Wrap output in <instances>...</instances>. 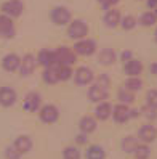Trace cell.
I'll list each match as a JSON object with an SVG mask.
<instances>
[{
  "label": "cell",
  "mask_w": 157,
  "mask_h": 159,
  "mask_svg": "<svg viewBox=\"0 0 157 159\" xmlns=\"http://www.w3.org/2000/svg\"><path fill=\"white\" fill-rule=\"evenodd\" d=\"M132 58H133V57H132V52H128V50H127V52H122V55H120V60L124 61V64H125L127 61H130Z\"/></svg>",
  "instance_id": "37"
},
{
  "label": "cell",
  "mask_w": 157,
  "mask_h": 159,
  "mask_svg": "<svg viewBox=\"0 0 157 159\" xmlns=\"http://www.w3.org/2000/svg\"><path fill=\"white\" fill-rule=\"evenodd\" d=\"M149 71H151L152 74H155V76H157V61L151 63V66H149Z\"/></svg>",
  "instance_id": "41"
},
{
  "label": "cell",
  "mask_w": 157,
  "mask_h": 159,
  "mask_svg": "<svg viewBox=\"0 0 157 159\" xmlns=\"http://www.w3.org/2000/svg\"><path fill=\"white\" fill-rule=\"evenodd\" d=\"M154 37H155V42H157V29H155V34H154Z\"/></svg>",
  "instance_id": "42"
},
{
  "label": "cell",
  "mask_w": 157,
  "mask_h": 159,
  "mask_svg": "<svg viewBox=\"0 0 157 159\" xmlns=\"http://www.w3.org/2000/svg\"><path fill=\"white\" fill-rule=\"evenodd\" d=\"M136 24H138V20L133 15H125L124 18H120V24L119 26H120L124 31H132L136 27Z\"/></svg>",
  "instance_id": "28"
},
{
  "label": "cell",
  "mask_w": 157,
  "mask_h": 159,
  "mask_svg": "<svg viewBox=\"0 0 157 159\" xmlns=\"http://www.w3.org/2000/svg\"><path fill=\"white\" fill-rule=\"evenodd\" d=\"M140 113H143V116H144L146 119H149V120H154V119H157V109H154V108H149V106H143V108L140 109Z\"/></svg>",
  "instance_id": "34"
},
{
  "label": "cell",
  "mask_w": 157,
  "mask_h": 159,
  "mask_svg": "<svg viewBox=\"0 0 157 159\" xmlns=\"http://www.w3.org/2000/svg\"><path fill=\"white\" fill-rule=\"evenodd\" d=\"M146 106L157 109V90L155 89L147 90V93H146Z\"/></svg>",
  "instance_id": "33"
},
{
  "label": "cell",
  "mask_w": 157,
  "mask_h": 159,
  "mask_svg": "<svg viewBox=\"0 0 157 159\" xmlns=\"http://www.w3.org/2000/svg\"><path fill=\"white\" fill-rule=\"evenodd\" d=\"M55 60H56V66H72L77 61V55L71 47L61 45L55 50Z\"/></svg>",
  "instance_id": "1"
},
{
  "label": "cell",
  "mask_w": 157,
  "mask_h": 159,
  "mask_svg": "<svg viewBox=\"0 0 157 159\" xmlns=\"http://www.w3.org/2000/svg\"><path fill=\"white\" fill-rule=\"evenodd\" d=\"M117 98L120 100V103L122 105H132V103L135 101V93L133 92H130V90H127L125 87H120L119 89V92H117Z\"/></svg>",
  "instance_id": "24"
},
{
  "label": "cell",
  "mask_w": 157,
  "mask_h": 159,
  "mask_svg": "<svg viewBox=\"0 0 157 159\" xmlns=\"http://www.w3.org/2000/svg\"><path fill=\"white\" fill-rule=\"evenodd\" d=\"M111 114H112V106L107 101H103V103H98L96 105V108H95V117L96 119L106 120L111 117Z\"/></svg>",
  "instance_id": "20"
},
{
  "label": "cell",
  "mask_w": 157,
  "mask_h": 159,
  "mask_svg": "<svg viewBox=\"0 0 157 159\" xmlns=\"http://www.w3.org/2000/svg\"><path fill=\"white\" fill-rule=\"evenodd\" d=\"M37 63H39L40 66H43V69L56 66V60H55V52H53V50H48V48L40 50L39 55H37Z\"/></svg>",
  "instance_id": "13"
},
{
  "label": "cell",
  "mask_w": 157,
  "mask_h": 159,
  "mask_svg": "<svg viewBox=\"0 0 157 159\" xmlns=\"http://www.w3.org/2000/svg\"><path fill=\"white\" fill-rule=\"evenodd\" d=\"M0 10L8 18H18V16H21V13L24 10V5L21 0H7V2L2 3Z\"/></svg>",
  "instance_id": "3"
},
{
  "label": "cell",
  "mask_w": 157,
  "mask_h": 159,
  "mask_svg": "<svg viewBox=\"0 0 157 159\" xmlns=\"http://www.w3.org/2000/svg\"><path fill=\"white\" fill-rule=\"evenodd\" d=\"M124 71L128 77H140V74L143 72V63L132 58L130 61H127L124 64Z\"/></svg>",
  "instance_id": "17"
},
{
  "label": "cell",
  "mask_w": 157,
  "mask_h": 159,
  "mask_svg": "<svg viewBox=\"0 0 157 159\" xmlns=\"http://www.w3.org/2000/svg\"><path fill=\"white\" fill-rule=\"evenodd\" d=\"M114 117L116 122L119 124H124L127 122L128 119H130V108H128L127 105H122V103H119V105H116L112 108V114H111Z\"/></svg>",
  "instance_id": "14"
},
{
  "label": "cell",
  "mask_w": 157,
  "mask_h": 159,
  "mask_svg": "<svg viewBox=\"0 0 157 159\" xmlns=\"http://www.w3.org/2000/svg\"><path fill=\"white\" fill-rule=\"evenodd\" d=\"M140 23L144 27H151V26L157 24V10H149V11L143 13L140 18Z\"/></svg>",
  "instance_id": "23"
},
{
  "label": "cell",
  "mask_w": 157,
  "mask_h": 159,
  "mask_svg": "<svg viewBox=\"0 0 157 159\" xmlns=\"http://www.w3.org/2000/svg\"><path fill=\"white\" fill-rule=\"evenodd\" d=\"M51 21L56 26H66L71 23V11L66 7H55L51 10Z\"/></svg>",
  "instance_id": "6"
},
{
  "label": "cell",
  "mask_w": 157,
  "mask_h": 159,
  "mask_svg": "<svg viewBox=\"0 0 157 159\" xmlns=\"http://www.w3.org/2000/svg\"><path fill=\"white\" fill-rule=\"evenodd\" d=\"M127 90H130V92H140L143 89V80L140 77H128L125 80V85H124Z\"/></svg>",
  "instance_id": "29"
},
{
  "label": "cell",
  "mask_w": 157,
  "mask_h": 159,
  "mask_svg": "<svg viewBox=\"0 0 157 159\" xmlns=\"http://www.w3.org/2000/svg\"><path fill=\"white\" fill-rule=\"evenodd\" d=\"M42 108V97L39 92H29L24 98V109L27 113H35Z\"/></svg>",
  "instance_id": "10"
},
{
  "label": "cell",
  "mask_w": 157,
  "mask_h": 159,
  "mask_svg": "<svg viewBox=\"0 0 157 159\" xmlns=\"http://www.w3.org/2000/svg\"><path fill=\"white\" fill-rule=\"evenodd\" d=\"M88 97L93 103H103L109 97V90H107V87H104V85H101V84L96 82L88 89Z\"/></svg>",
  "instance_id": "9"
},
{
  "label": "cell",
  "mask_w": 157,
  "mask_h": 159,
  "mask_svg": "<svg viewBox=\"0 0 157 159\" xmlns=\"http://www.w3.org/2000/svg\"><path fill=\"white\" fill-rule=\"evenodd\" d=\"M20 63H21V58L16 53H8L2 60V68L8 72H13L16 69H20Z\"/></svg>",
  "instance_id": "18"
},
{
  "label": "cell",
  "mask_w": 157,
  "mask_h": 159,
  "mask_svg": "<svg viewBox=\"0 0 157 159\" xmlns=\"http://www.w3.org/2000/svg\"><path fill=\"white\" fill-rule=\"evenodd\" d=\"M120 146H122V149H124L125 153H132V154H133L135 148L138 146V140H136L135 137H132V135L124 137V138H122V143H120Z\"/></svg>",
  "instance_id": "27"
},
{
  "label": "cell",
  "mask_w": 157,
  "mask_h": 159,
  "mask_svg": "<svg viewBox=\"0 0 157 159\" xmlns=\"http://www.w3.org/2000/svg\"><path fill=\"white\" fill-rule=\"evenodd\" d=\"M98 84H101V85H104V87H109V77L106 76V74L99 76L98 77Z\"/></svg>",
  "instance_id": "38"
},
{
  "label": "cell",
  "mask_w": 157,
  "mask_h": 159,
  "mask_svg": "<svg viewBox=\"0 0 157 159\" xmlns=\"http://www.w3.org/2000/svg\"><path fill=\"white\" fill-rule=\"evenodd\" d=\"M117 60V55L112 48H103L98 55V61L103 64V66H111V64H114Z\"/></svg>",
  "instance_id": "21"
},
{
  "label": "cell",
  "mask_w": 157,
  "mask_h": 159,
  "mask_svg": "<svg viewBox=\"0 0 157 159\" xmlns=\"http://www.w3.org/2000/svg\"><path fill=\"white\" fill-rule=\"evenodd\" d=\"M13 146H15V149L21 156L23 154H27L32 149V140H31L29 135H20V137L15 140V145Z\"/></svg>",
  "instance_id": "16"
},
{
  "label": "cell",
  "mask_w": 157,
  "mask_h": 159,
  "mask_svg": "<svg viewBox=\"0 0 157 159\" xmlns=\"http://www.w3.org/2000/svg\"><path fill=\"white\" fill-rule=\"evenodd\" d=\"M15 34H16V29H15L13 20L5 15H0V37L2 39H13Z\"/></svg>",
  "instance_id": "8"
},
{
  "label": "cell",
  "mask_w": 157,
  "mask_h": 159,
  "mask_svg": "<svg viewBox=\"0 0 157 159\" xmlns=\"http://www.w3.org/2000/svg\"><path fill=\"white\" fill-rule=\"evenodd\" d=\"M138 137H140V140H141L144 145L152 143L154 140L157 138V129H155L154 125H151V124H146V125H143V127L140 129Z\"/></svg>",
  "instance_id": "15"
},
{
  "label": "cell",
  "mask_w": 157,
  "mask_h": 159,
  "mask_svg": "<svg viewBox=\"0 0 157 159\" xmlns=\"http://www.w3.org/2000/svg\"><path fill=\"white\" fill-rule=\"evenodd\" d=\"M56 68V72H58V79L59 80H69L72 77V69L69 66H55Z\"/></svg>",
  "instance_id": "32"
},
{
  "label": "cell",
  "mask_w": 157,
  "mask_h": 159,
  "mask_svg": "<svg viewBox=\"0 0 157 159\" xmlns=\"http://www.w3.org/2000/svg\"><path fill=\"white\" fill-rule=\"evenodd\" d=\"M68 35L72 40H82L88 35V24L84 20H74L68 24Z\"/></svg>",
  "instance_id": "2"
},
{
  "label": "cell",
  "mask_w": 157,
  "mask_h": 159,
  "mask_svg": "<svg viewBox=\"0 0 157 159\" xmlns=\"http://www.w3.org/2000/svg\"><path fill=\"white\" fill-rule=\"evenodd\" d=\"M42 79H43V82L45 84H50V85H53V84H56V82H59V79H58V72H56V68H47V69H43V72H42Z\"/></svg>",
  "instance_id": "26"
},
{
  "label": "cell",
  "mask_w": 157,
  "mask_h": 159,
  "mask_svg": "<svg viewBox=\"0 0 157 159\" xmlns=\"http://www.w3.org/2000/svg\"><path fill=\"white\" fill-rule=\"evenodd\" d=\"M5 157L7 159H20L21 154L15 149V146H7L5 148Z\"/></svg>",
  "instance_id": "35"
},
{
  "label": "cell",
  "mask_w": 157,
  "mask_h": 159,
  "mask_svg": "<svg viewBox=\"0 0 157 159\" xmlns=\"http://www.w3.org/2000/svg\"><path fill=\"white\" fill-rule=\"evenodd\" d=\"M74 52H76V55H80V57H91L96 52V43H95V40H91L87 37V39H82V40L76 42Z\"/></svg>",
  "instance_id": "4"
},
{
  "label": "cell",
  "mask_w": 157,
  "mask_h": 159,
  "mask_svg": "<svg viewBox=\"0 0 157 159\" xmlns=\"http://www.w3.org/2000/svg\"><path fill=\"white\" fill-rule=\"evenodd\" d=\"M72 76H74V80H76V84H79V85H90V84L93 82V79H95L93 71H91L90 68H87V66L77 68L76 72H74Z\"/></svg>",
  "instance_id": "7"
},
{
  "label": "cell",
  "mask_w": 157,
  "mask_h": 159,
  "mask_svg": "<svg viewBox=\"0 0 157 159\" xmlns=\"http://www.w3.org/2000/svg\"><path fill=\"white\" fill-rule=\"evenodd\" d=\"M63 157L64 159H80V149L77 146H66L63 151Z\"/></svg>",
  "instance_id": "31"
},
{
  "label": "cell",
  "mask_w": 157,
  "mask_h": 159,
  "mask_svg": "<svg viewBox=\"0 0 157 159\" xmlns=\"http://www.w3.org/2000/svg\"><path fill=\"white\" fill-rule=\"evenodd\" d=\"M120 11L117 10V8H111V10L106 11L104 15V24L107 27H117L119 24H120Z\"/></svg>",
  "instance_id": "22"
},
{
  "label": "cell",
  "mask_w": 157,
  "mask_h": 159,
  "mask_svg": "<svg viewBox=\"0 0 157 159\" xmlns=\"http://www.w3.org/2000/svg\"><path fill=\"white\" fill-rule=\"evenodd\" d=\"M133 154H135V157L136 159H147L151 156V148L147 146V145H140L138 143V146L135 148V151H133Z\"/></svg>",
  "instance_id": "30"
},
{
  "label": "cell",
  "mask_w": 157,
  "mask_h": 159,
  "mask_svg": "<svg viewBox=\"0 0 157 159\" xmlns=\"http://www.w3.org/2000/svg\"><path fill=\"white\" fill-rule=\"evenodd\" d=\"M120 2V0H98V3L104 8V10H111V8H116V5Z\"/></svg>",
  "instance_id": "36"
},
{
  "label": "cell",
  "mask_w": 157,
  "mask_h": 159,
  "mask_svg": "<svg viewBox=\"0 0 157 159\" xmlns=\"http://www.w3.org/2000/svg\"><path fill=\"white\" fill-rule=\"evenodd\" d=\"M85 156H87V159H104V157H106V153H104L103 146H99V145H91V146L87 149Z\"/></svg>",
  "instance_id": "25"
},
{
  "label": "cell",
  "mask_w": 157,
  "mask_h": 159,
  "mask_svg": "<svg viewBox=\"0 0 157 159\" xmlns=\"http://www.w3.org/2000/svg\"><path fill=\"white\" fill-rule=\"evenodd\" d=\"M18 100V95H16V90L11 89V87H2L0 89V105L3 108H10L13 106Z\"/></svg>",
  "instance_id": "12"
},
{
  "label": "cell",
  "mask_w": 157,
  "mask_h": 159,
  "mask_svg": "<svg viewBox=\"0 0 157 159\" xmlns=\"http://www.w3.org/2000/svg\"><path fill=\"white\" fill-rule=\"evenodd\" d=\"M39 117L43 124H53L59 117V109L55 105H45L39 109Z\"/></svg>",
  "instance_id": "5"
},
{
  "label": "cell",
  "mask_w": 157,
  "mask_h": 159,
  "mask_svg": "<svg viewBox=\"0 0 157 159\" xmlns=\"http://www.w3.org/2000/svg\"><path fill=\"white\" fill-rule=\"evenodd\" d=\"M146 5L151 10H157V0H146Z\"/></svg>",
  "instance_id": "40"
},
{
  "label": "cell",
  "mask_w": 157,
  "mask_h": 159,
  "mask_svg": "<svg viewBox=\"0 0 157 159\" xmlns=\"http://www.w3.org/2000/svg\"><path fill=\"white\" fill-rule=\"evenodd\" d=\"M79 129H80L82 134L90 135L91 132H95V130H96V119L91 117V116H84L79 120Z\"/></svg>",
  "instance_id": "19"
},
{
  "label": "cell",
  "mask_w": 157,
  "mask_h": 159,
  "mask_svg": "<svg viewBox=\"0 0 157 159\" xmlns=\"http://www.w3.org/2000/svg\"><path fill=\"white\" fill-rule=\"evenodd\" d=\"M87 137H88V135H85V134H79V135H77V143H79V145H85L87 140H88Z\"/></svg>",
  "instance_id": "39"
},
{
  "label": "cell",
  "mask_w": 157,
  "mask_h": 159,
  "mask_svg": "<svg viewBox=\"0 0 157 159\" xmlns=\"http://www.w3.org/2000/svg\"><path fill=\"white\" fill-rule=\"evenodd\" d=\"M35 66H37V60L32 53H27L23 57L21 63H20V74L24 77L31 76V74L35 71Z\"/></svg>",
  "instance_id": "11"
}]
</instances>
